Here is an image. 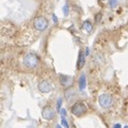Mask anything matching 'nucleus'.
Segmentation results:
<instances>
[{
    "instance_id": "nucleus-15",
    "label": "nucleus",
    "mask_w": 128,
    "mask_h": 128,
    "mask_svg": "<svg viewBox=\"0 0 128 128\" xmlns=\"http://www.w3.org/2000/svg\"><path fill=\"white\" fill-rule=\"evenodd\" d=\"M61 106H62V98L60 97V98H58V102H57V109L59 112L61 110Z\"/></svg>"
},
{
    "instance_id": "nucleus-6",
    "label": "nucleus",
    "mask_w": 128,
    "mask_h": 128,
    "mask_svg": "<svg viewBox=\"0 0 128 128\" xmlns=\"http://www.w3.org/2000/svg\"><path fill=\"white\" fill-rule=\"evenodd\" d=\"M38 90L40 92H42V93H49L52 90V86H51V83L49 81H47V80H43L38 83Z\"/></svg>"
},
{
    "instance_id": "nucleus-12",
    "label": "nucleus",
    "mask_w": 128,
    "mask_h": 128,
    "mask_svg": "<svg viewBox=\"0 0 128 128\" xmlns=\"http://www.w3.org/2000/svg\"><path fill=\"white\" fill-rule=\"evenodd\" d=\"M118 3V0H109V6L111 9H114V8H116Z\"/></svg>"
},
{
    "instance_id": "nucleus-18",
    "label": "nucleus",
    "mask_w": 128,
    "mask_h": 128,
    "mask_svg": "<svg viewBox=\"0 0 128 128\" xmlns=\"http://www.w3.org/2000/svg\"><path fill=\"white\" fill-rule=\"evenodd\" d=\"M89 54H90V52H89V48H86V52H84V54H86V56H89Z\"/></svg>"
},
{
    "instance_id": "nucleus-4",
    "label": "nucleus",
    "mask_w": 128,
    "mask_h": 128,
    "mask_svg": "<svg viewBox=\"0 0 128 128\" xmlns=\"http://www.w3.org/2000/svg\"><path fill=\"white\" fill-rule=\"evenodd\" d=\"M33 25H34V28L38 31L43 32L48 28V20L45 17H43V16H38V17H36L34 19Z\"/></svg>"
},
{
    "instance_id": "nucleus-11",
    "label": "nucleus",
    "mask_w": 128,
    "mask_h": 128,
    "mask_svg": "<svg viewBox=\"0 0 128 128\" xmlns=\"http://www.w3.org/2000/svg\"><path fill=\"white\" fill-rule=\"evenodd\" d=\"M74 93H75V91L72 89V88H70V90H66V91H65V97H66L67 100L72 99V97H73V96L75 95Z\"/></svg>"
},
{
    "instance_id": "nucleus-16",
    "label": "nucleus",
    "mask_w": 128,
    "mask_h": 128,
    "mask_svg": "<svg viewBox=\"0 0 128 128\" xmlns=\"http://www.w3.org/2000/svg\"><path fill=\"white\" fill-rule=\"evenodd\" d=\"M60 114H61V116H66V110L65 109H61L60 110Z\"/></svg>"
},
{
    "instance_id": "nucleus-3",
    "label": "nucleus",
    "mask_w": 128,
    "mask_h": 128,
    "mask_svg": "<svg viewBox=\"0 0 128 128\" xmlns=\"http://www.w3.org/2000/svg\"><path fill=\"white\" fill-rule=\"evenodd\" d=\"M98 102H99V106L104 109H108L112 106L113 104V98L112 96L108 93H102L100 96L98 97Z\"/></svg>"
},
{
    "instance_id": "nucleus-19",
    "label": "nucleus",
    "mask_w": 128,
    "mask_h": 128,
    "mask_svg": "<svg viewBox=\"0 0 128 128\" xmlns=\"http://www.w3.org/2000/svg\"><path fill=\"white\" fill-rule=\"evenodd\" d=\"M113 127H121V124H115V125H113Z\"/></svg>"
},
{
    "instance_id": "nucleus-20",
    "label": "nucleus",
    "mask_w": 128,
    "mask_h": 128,
    "mask_svg": "<svg viewBox=\"0 0 128 128\" xmlns=\"http://www.w3.org/2000/svg\"><path fill=\"white\" fill-rule=\"evenodd\" d=\"M100 1H107V0H100Z\"/></svg>"
},
{
    "instance_id": "nucleus-8",
    "label": "nucleus",
    "mask_w": 128,
    "mask_h": 128,
    "mask_svg": "<svg viewBox=\"0 0 128 128\" xmlns=\"http://www.w3.org/2000/svg\"><path fill=\"white\" fill-rule=\"evenodd\" d=\"M86 64V54L80 51L79 52V56H78V61H77V68L78 70H81Z\"/></svg>"
},
{
    "instance_id": "nucleus-2",
    "label": "nucleus",
    "mask_w": 128,
    "mask_h": 128,
    "mask_svg": "<svg viewBox=\"0 0 128 128\" xmlns=\"http://www.w3.org/2000/svg\"><path fill=\"white\" fill-rule=\"evenodd\" d=\"M38 57L34 54H27L24 58V65H25L27 68L33 70L38 66Z\"/></svg>"
},
{
    "instance_id": "nucleus-5",
    "label": "nucleus",
    "mask_w": 128,
    "mask_h": 128,
    "mask_svg": "<svg viewBox=\"0 0 128 128\" xmlns=\"http://www.w3.org/2000/svg\"><path fill=\"white\" fill-rule=\"evenodd\" d=\"M56 115V112L54 110L52 109V107L50 106H45L43 108L42 110V116L44 120H46V121H51Z\"/></svg>"
},
{
    "instance_id": "nucleus-7",
    "label": "nucleus",
    "mask_w": 128,
    "mask_h": 128,
    "mask_svg": "<svg viewBox=\"0 0 128 128\" xmlns=\"http://www.w3.org/2000/svg\"><path fill=\"white\" fill-rule=\"evenodd\" d=\"M73 82H74V79L72 76H65V75L60 76V83L64 88H72Z\"/></svg>"
},
{
    "instance_id": "nucleus-9",
    "label": "nucleus",
    "mask_w": 128,
    "mask_h": 128,
    "mask_svg": "<svg viewBox=\"0 0 128 128\" xmlns=\"http://www.w3.org/2000/svg\"><path fill=\"white\" fill-rule=\"evenodd\" d=\"M78 84H79V90L80 91H83L86 86V77L84 74H81V76L79 77L78 80Z\"/></svg>"
},
{
    "instance_id": "nucleus-14",
    "label": "nucleus",
    "mask_w": 128,
    "mask_h": 128,
    "mask_svg": "<svg viewBox=\"0 0 128 128\" xmlns=\"http://www.w3.org/2000/svg\"><path fill=\"white\" fill-rule=\"evenodd\" d=\"M68 13H70V9H68V6L67 4H65L63 6V14L65 15V16H67L68 15Z\"/></svg>"
},
{
    "instance_id": "nucleus-10",
    "label": "nucleus",
    "mask_w": 128,
    "mask_h": 128,
    "mask_svg": "<svg viewBox=\"0 0 128 128\" xmlns=\"http://www.w3.org/2000/svg\"><path fill=\"white\" fill-rule=\"evenodd\" d=\"M82 30L86 32V33H90V32L93 30V25H92V22L90 20H86V22H83L82 24Z\"/></svg>"
},
{
    "instance_id": "nucleus-17",
    "label": "nucleus",
    "mask_w": 128,
    "mask_h": 128,
    "mask_svg": "<svg viewBox=\"0 0 128 128\" xmlns=\"http://www.w3.org/2000/svg\"><path fill=\"white\" fill-rule=\"evenodd\" d=\"M52 18H54V24H58V19H57V16H56V14L52 15Z\"/></svg>"
},
{
    "instance_id": "nucleus-13",
    "label": "nucleus",
    "mask_w": 128,
    "mask_h": 128,
    "mask_svg": "<svg viewBox=\"0 0 128 128\" xmlns=\"http://www.w3.org/2000/svg\"><path fill=\"white\" fill-rule=\"evenodd\" d=\"M61 123H62V125H63L64 127H66V128L70 127V125H68V123H67L65 116H61Z\"/></svg>"
},
{
    "instance_id": "nucleus-1",
    "label": "nucleus",
    "mask_w": 128,
    "mask_h": 128,
    "mask_svg": "<svg viewBox=\"0 0 128 128\" xmlns=\"http://www.w3.org/2000/svg\"><path fill=\"white\" fill-rule=\"evenodd\" d=\"M86 111H88V107L86 106V104L83 102H77L70 107L72 114L75 115V116H77V118H80V116H82V115H84L86 113Z\"/></svg>"
}]
</instances>
